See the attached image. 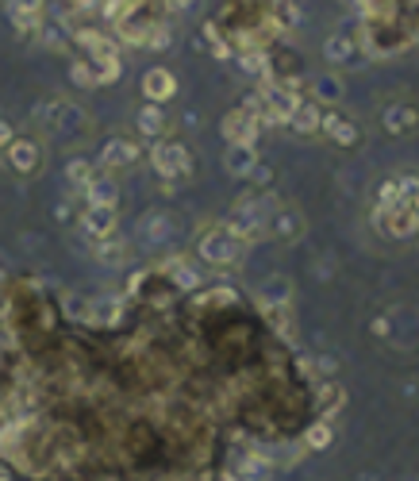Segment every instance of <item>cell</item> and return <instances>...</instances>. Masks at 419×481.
<instances>
[{
	"instance_id": "obj_1",
	"label": "cell",
	"mask_w": 419,
	"mask_h": 481,
	"mask_svg": "<svg viewBox=\"0 0 419 481\" xmlns=\"http://www.w3.org/2000/svg\"><path fill=\"white\" fill-rule=\"evenodd\" d=\"M258 101H262L258 120H266V123H288V120H293V112L300 108V93H288L278 82H262V89H258Z\"/></svg>"
},
{
	"instance_id": "obj_2",
	"label": "cell",
	"mask_w": 419,
	"mask_h": 481,
	"mask_svg": "<svg viewBox=\"0 0 419 481\" xmlns=\"http://www.w3.org/2000/svg\"><path fill=\"white\" fill-rule=\"evenodd\" d=\"M200 259L212 262V266H231V262L243 259V243L223 228H212V231L200 235Z\"/></svg>"
},
{
	"instance_id": "obj_3",
	"label": "cell",
	"mask_w": 419,
	"mask_h": 481,
	"mask_svg": "<svg viewBox=\"0 0 419 481\" xmlns=\"http://www.w3.org/2000/svg\"><path fill=\"white\" fill-rule=\"evenodd\" d=\"M358 43L374 58H385V54H396L400 46L408 43V35H404V31H396V24H365L362 35H358Z\"/></svg>"
},
{
	"instance_id": "obj_4",
	"label": "cell",
	"mask_w": 419,
	"mask_h": 481,
	"mask_svg": "<svg viewBox=\"0 0 419 481\" xmlns=\"http://www.w3.org/2000/svg\"><path fill=\"white\" fill-rule=\"evenodd\" d=\"M151 166L162 173V178H185V173L192 170V158H189V151L181 147V142H154Z\"/></svg>"
},
{
	"instance_id": "obj_5",
	"label": "cell",
	"mask_w": 419,
	"mask_h": 481,
	"mask_svg": "<svg viewBox=\"0 0 419 481\" xmlns=\"http://www.w3.org/2000/svg\"><path fill=\"white\" fill-rule=\"evenodd\" d=\"M374 220L381 223L385 231L393 239H408V235H419V216L412 204H396V208H377Z\"/></svg>"
},
{
	"instance_id": "obj_6",
	"label": "cell",
	"mask_w": 419,
	"mask_h": 481,
	"mask_svg": "<svg viewBox=\"0 0 419 481\" xmlns=\"http://www.w3.org/2000/svg\"><path fill=\"white\" fill-rule=\"evenodd\" d=\"M116 228H120V212L116 208H101V204H89L85 212H82V231L85 235H93V239H112L116 235Z\"/></svg>"
},
{
	"instance_id": "obj_7",
	"label": "cell",
	"mask_w": 419,
	"mask_h": 481,
	"mask_svg": "<svg viewBox=\"0 0 419 481\" xmlns=\"http://www.w3.org/2000/svg\"><path fill=\"white\" fill-rule=\"evenodd\" d=\"M223 139L254 147V139H258V116H254V112H247V108L228 112V116H223Z\"/></svg>"
},
{
	"instance_id": "obj_8",
	"label": "cell",
	"mask_w": 419,
	"mask_h": 481,
	"mask_svg": "<svg viewBox=\"0 0 419 481\" xmlns=\"http://www.w3.org/2000/svg\"><path fill=\"white\" fill-rule=\"evenodd\" d=\"M139 162V142L132 139H108L101 151V170H123Z\"/></svg>"
},
{
	"instance_id": "obj_9",
	"label": "cell",
	"mask_w": 419,
	"mask_h": 481,
	"mask_svg": "<svg viewBox=\"0 0 419 481\" xmlns=\"http://www.w3.org/2000/svg\"><path fill=\"white\" fill-rule=\"evenodd\" d=\"M177 93V77L170 70H147V77H142V96H147L151 104H166L170 96Z\"/></svg>"
},
{
	"instance_id": "obj_10",
	"label": "cell",
	"mask_w": 419,
	"mask_h": 481,
	"mask_svg": "<svg viewBox=\"0 0 419 481\" xmlns=\"http://www.w3.org/2000/svg\"><path fill=\"white\" fill-rule=\"evenodd\" d=\"M258 166V151L247 147V142H228V151H223V170L235 173V178H250Z\"/></svg>"
},
{
	"instance_id": "obj_11",
	"label": "cell",
	"mask_w": 419,
	"mask_h": 481,
	"mask_svg": "<svg viewBox=\"0 0 419 481\" xmlns=\"http://www.w3.org/2000/svg\"><path fill=\"white\" fill-rule=\"evenodd\" d=\"M8 162H12L15 173H35L39 162H43L39 142H31V139H12V142H8Z\"/></svg>"
},
{
	"instance_id": "obj_12",
	"label": "cell",
	"mask_w": 419,
	"mask_h": 481,
	"mask_svg": "<svg viewBox=\"0 0 419 481\" xmlns=\"http://www.w3.org/2000/svg\"><path fill=\"white\" fill-rule=\"evenodd\" d=\"M346 405V389L343 385H335V381H324V385H316V416L319 420H335V412Z\"/></svg>"
},
{
	"instance_id": "obj_13",
	"label": "cell",
	"mask_w": 419,
	"mask_h": 481,
	"mask_svg": "<svg viewBox=\"0 0 419 481\" xmlns=\"http://www.w3.org/2000/svg\"><path fill=\"white\" fill-rule=\"evenodd\" d=\"M77 43L89 46V54H93L96 66H101V62L120 58V43H116V39H108V35H101V31H77Z\"/></svg>"
},
{
	"instance_id": "obj_14",
	"label": "cell",
	"mask_w": 419,
	"mask_h": 481,
	"mask_svg": "<svg viewBox=\"0 0 419 481\" xmlns=\"http://www.w3.org/2000/svg\"><path fill=\"white\" fill-rule=\"evenodd\" d=\"M319 132H327V139L338 142V147H354V142H358V127L346 116H338V112H324V127H319Z\"/></svg>"
},
{
	"instance_id": "obj_15",
	"label": "cell",
	"mask_w": 419,
	"mask_h": 481,
	"mask_svg": "<svg viewBox=\"0 0 419 481\" xmlns=\"http://www.w3.org/2000/svg\"><path fill=\"white\" fill-rule=\"evenodd\" d=\"M85 201L89 204H101V208H116L120 201V185L108 178V173H96V178L85 185Z\"/></svg>"
},
{
	"instance_id": "obj_16",
	"label": "cell",
	"mask_w": 419,
	"mask_h": 481,
	"mask_svg": "<svg viewBox=\"0 0 419 481\" xmlns=\"http://www.w3.org/2000/svg\"><path fill=\"white\" fill-rule=\"evenodd\" d=\"M158 20H147V15H139V12H132L127 20H120L116 24V31H120V39L123 43H132V46H147V35H151V27H154Z\"/></svg>"
},
{
	"instance_id": "obj_17",
	"label": "cell",
	"mask_w": 419,
	"mask_h": 481,
	"mask_svg": "<svg viewBox=\"0 0 419 481\" xmlns=\"http://www.w3.org/2000/svg\"><path fill=\"white\" fill-rule=\"evenodd\" d=\"M8 12H12L15 31H35V27L43 24V20H39L43 0H8Z\"/></svg>"
},
{
	"instance_id": "obj_18",
	"label": "cell",
	"mask_w": 419,
	"mask_h": 481,
	"mask_svg": "<svg viewBox=\"0 0 419 481\" xmlns=\"http://www.w3.org/2000/svg\"><path fill=\"white\" fill-rule=\"evenodd\" d=\"M120 316H123V300H120V297H101V300H89V324L112 328V324H120Z\"/></svg>"
},
{
	"instance_id": "obj_19",
	"label": "cell",
	"mask_w": 419,
	"mask_h": 481,
	"mask_svg": "<svg viewBox=\"0 0 419 481\" xmlns=\"http://www.w3.org/2000/svg\"><path fill=\"white\" fill-rule=\"evenodd\" d=\"M288 123H293L300 135H316L319 127H324V108H319V101H300V108L293 112Z\"/></svg>"
},
{
	"instance_id": "obj_20",
	"label": "cell",
	"mask_w": 419,
	"mask_h": 481,
	"mask_svg": "<svg viewBox=\"0 0 419 481\" xmlns=\"http://www.w3.org/2000/svg\"><path fill=\"white\" fill-rule=\"evenodd\" d=\"M358 43H354L350 35H343V31H335V35H327V43H324V54H327V62H354L358 54Z\"/></svg>"
},
{
	"instance_id": "obj_21",
	"label": "cell",
	"mask_w": 419,
	"mask_h": 481,
	"mask_svg": "<svg viewBox=\"0 0 419 481\" xmlns=\"http://www.w3.org/2000/svg\"><path fill=\"white\" fill-rule=\"evenodd\" d=\"M262 312L269 319V328L285 335V339H293L297 335V324H293V312H288V304H262Z\"/></svg>"
},
{
	"instance_id": "obj_22",
	"label": "cell",
	"mask_w": 419,
	"mask_h": 481,
	"mask_svg": "<svg viewBox=\"0 0 419 481\" xmlns=\"http://www.w3.org/2000/svg\"><path fill=\"white\" fill-rule=\"evenodd\" d=\"M269 231H278L281 239H297L304 231V220L293 212V208H278L273 220H269Z\"/></svg>"
},
{
	"instance_id": "obj_23",
	"label": "cell",
	"mask_w": 419,
	"mask_h": 481,
	"mask_svg": "<svg viewBox=\"0 0 419 481\" xmlns=\"http://www.w3.org/2000/svg\"><path fill=\"white\" fill-rule=\"evenodd\" d=\"M415 123H419V112H415V108L396 104V108H389V112H385V127H389L393 135H404L408 127H415Z\"/></svg>"
},
{
	"instance_id": "obj_24",
	"label": "cell",
	"mask_w": 419,
	"mask_h": 481,
	"mask_svg": "<svg viewBox=\"0 0 419 481\" xmlns=\"http://www.w3.org/2000/svg\"><path fill=\"white\" fill-rule=\"evenodd\" d=\"M139 132L151 135V139L166 132V112H162V104H147V108L139 112Z\"/></svg>"
},
{
	"instance_id": "obj_25",
	"label": "cell",
	"mask_w": 419,
	"mask_h": 481,
	"mask_svg": "<svg viewBox=\"0 0 419 481\" xmlns=\"http://www.w3.org/2000/svg\"><path fill=\"white\" fill-rule=\"evenodd\" d=\"M96 259H101L104 266H123L127 262V243L120 235H112V239H104V243H96Z\"/></svg>"
},
{
	"instance_id": "obj_26",
	"label": "cell",
	"mask_w": 419,
	"mask_h": 481,
	"mask_svg": "<svg viewBox=\"0 0 419 481\" xmlns=\"http://www.w3.org/2000/svg\"><path fill=\"white\" fill-rule=\"evenodd\" d=\"M331 443H335V427L327 420H316L308 431H304V447H308V451H327Z\"/></svg>"
},
{
	"instance_id": "obj_27",
	"label": "cell",
	"mask_w": 419,
	"mask_h": 481,
	"mask_svg": "<svg viewBox=\"0 0 419 481\" xmlns=\"http://www.w3.org/2000/svg\"><path fill=\"white\" fill-rule=\"evenodd\" d=\"M93 178H96V173H93V162H89V158H70V162H66V182H70V185L85 189Z\"/></svg>"
},
{
	"instance_id": "obj_28",
	"label": "cell",
	"mask_w": 419,
	"mask_h": 481,
	"mask_svg": "<svg viewBox=\"0 0 419 481\" xmlns=\"http://www.w3.org/2000/svg\"><path fill=\"white\" fill-rule=\"evenodd\" d=\"M288 289H293V285H288V278H269L266 285H262V293H258V297H266L262 304H288Z\"/></svg>"
},
{
	"instance_id": "obj_29",
	"label": "cell",
	"mask_w": 419,
	"mask_h": 481,
	"mask_svg": "<svg viewBox=\"0 0 419 481\" xmlns=\"http://www.w3.org/2000/svg\"><path fill=\"white\" fill-rule=\"evenodd\" d=\"M396 204H408V201H404V189H400V178L385 182V185L377 189V208H396Z\"/></svg>"
},
{
	"instance_id": "obj_30",
	"label": "cell",
	"mask_w": 419,
	"mask_h": 481,
	"mask_svg": "<svg viewBox=\"0 0 419 481\" xmlns=\"http://www.w3.org/2000/svg\"><path fill=\"white\" fill-rule=\"evenodd\" d=\"M70 77H73V85H82V89L96 85V70L89 66V62H70Z\"/></svg>"
},
{
	"instance_id": "obj_31",
	"label": "cell",
	"mask_w": 419,
	"mask_h": 481,
	"mask_svg": "<svg viewBox=\"0 0 419 481\" xmlns=\"http://www.w3.org/2000/svg\"><path fill=\"white\" fill-rule=\"evenodd\" d=\"M204 39L212 43V54H216V58H231V54H235V51H231V43H228V39H219L216 24H208V27H204Z\"/></svg>"
},
{
	"instance_id": "obj_32",
	"label": "cell",
	"mask_w": 419,
	"mask_h": 481,
	"mask_svg": "<svg viewBox=\"0 0 419 481\" xmlns=\"http://www.w3.org/2000/svg\"><path fill=\"white\" fill-rule=\"evenodd\" d=\"M120 74H123V62H120V58L101 62V66H96V85H112Z\"/></svg>"
},
{
	"instance_id": "obj_33",
	"label": "cell",
	"mask_w": 419,
	"mask_h": 481,
	"mask_svg": "<svg viewBox=\"0 0 419 481\" xmlns=\"http://www.w3.org/2000/svg\"><path fill=\"white\" fill-rule=\"evenodd\" d=\"M166 274H173V278H177V285H185V289H192V285H197V274H192V270H189L181 259L166 262Z\"/></svg>"
},
{
	"instance_id": "obj_34",
	"label": "cell",
	"mask_w": 419,
	"mask_h": 481,
	"mask_svg": "<svg viewBox=\"0 0 419 481\" xmlns=\"http://www.w3.org/2000/svg\"><path fill=\"white\" fill-rule=\"evenodd\" d=\"M170 46V27L158 20L154 27H151V35H147V51H166Z\"/></svg>"
},
{
	"instance_id": "obj_35",
	"label": "cell",
	"mask_w": 419,
	"mask_h": 481,
	"mask_svg": "<svg viewBox=\"0 0 419 481\" xmlns=\"http://www.w3.org/2000/svg\"><path fill=\"white\" fill-rule=\"evenodd\" d=\"M316 96H319V101H338V96H343V85H338L335 77H319V82H316Z\"/></svg>"
},
{
	"instance_id": "obj_36",
	"label": "cell",
	"mask_w": 419,
	"mask_h": 481,
	"mask_svg": "<svg viewBox=\"0 0 419 481\" xmlns=\"http://www.w3.org/2000/svg\"><path fill=\"white\" fill-rule=\"evenodd\" d=\"M147 231H151L154 243H158V239H170V220L166 216H151L147 220Z\"/></svg>"
},
{
	"instance_id": "obj_37",
	"label": "cell",
	"mask_w": 419,
	"mask_h": 481,
	"mask_svg": "<svg viewBox=\"0 0 419 481\" xmlns=\"http://www.w3.org/2000/svg\"><path fill=\"white\" fill-rule=\"evenodd\" d=\"M162 5L170 8V12H185V8H192L197 0H162Z\"/></svg>"
},
{
	"instance_id": "obj_38",
	"label": "cell",
	"mask_w": 419,
	"mask_h": 481,
	"mask_svg": "<svg viewBox=\"0 0 419 481\" xmlns=\"http://www.w3.org/2000/svg\"><path fill=\"white\" fill-rule=\"evenodd\" d=\"M250 178L266 185V182H269V166H262V162H258V166H254V173H250Z\"/></svg>"
},
{
	"instance_id": "obj_39",
	"label": "cell",
	"mask_w": 419,
	"mask_h": 481,
	"mask_svg": "<svg viewBox=\"0 0 419 481\" xmlns=\"http://www.w3.org/2000/svg\"><path fill=\"white\" fill-rule=\"evenodd\" d=\"M8 142H12V127L0 120V147H8Z\"/></svg>"
},
{
	"instance_id": "obj_40",
	"label": "cell",
	"mask_w": 419,
	"mask_h": 481,
	"mask_svg": "<svg viewBox=\"0 0 419 481\" xmlns=\"http://www.w3.org/2000/svg\"><path fill=\"white\" fill-rule=\"evenodd\" d=\"M412 208H415V216H419V192H415V197H412Z\"/></svg>"
}]
</instances>
